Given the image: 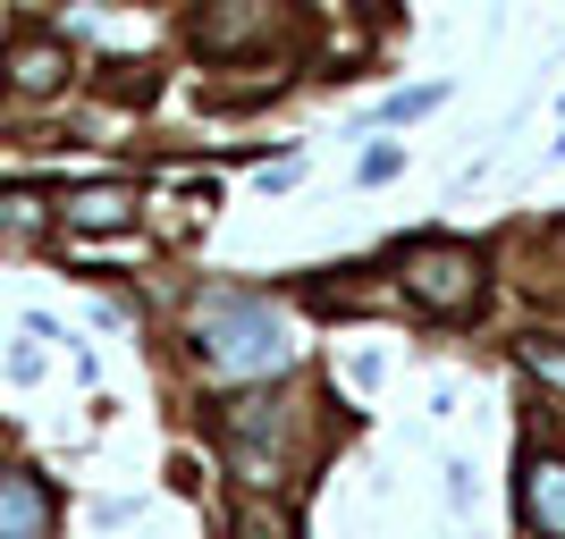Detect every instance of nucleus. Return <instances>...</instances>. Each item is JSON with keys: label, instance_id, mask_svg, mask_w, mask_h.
<instances>
[{"label": "nucleus", "instance_id": "3", "mask_svg": "<svg viewBox=\"0 0 565 539\" xmlns=\"http://www.w3.org/2000/svg\"><path fill=\"white\" fill-rule=\"evenodd\" d=\"M0 539H51V497L18 464H0Z\"/></svg>", "mask_w": 565, "mask_h": 539}, {"label": "nucleus", "instance_id": "4", "mask_svg": "<svg viewBox=\"0 0 565 539\" xmlns=\"http://www.w3.org/2000/svg\"><path fill=\"white\" fill-rule=\"evenodd\" d=\"M523 515H532V531L565 539V464L557 455H532V464H523Z\"/></svg>", "mask_w": 565, "mask_h": 539}, {"label": "nucleus", "instance_id": "6", "mask_svg": "<svg viewBox=\"0 0 565 539\" xmlns=\"http://www.w3.org/2000/svg\"><path fill=\"white\" fill-rule=\"evenodd\" d=\"M18 85H25V94H51V85H60V51H51V43L18 51Z\"/></svg>", "mask_w": 565, "mask_h": 539}, {"label": "nucleus", "instance_id": "2", "mask_svg": "<svg viewBox=\"0 0 565 539\" xmlns=\"http://www.w3.org/2000/svg\"><path fill=\"white\" fill-rule=\"evenodd\" d=\"M472 279H481V261H472L465 245H423V254L405 261V287H414L423 304H465Z\"/></svg>", "mask_w": 565, "mask_h": 539}, {"label": "nucleus", "instance_id": "5", "mask_svg": "<svg viewBox=\"0 0 565 539\" xmlns=\"http://www.w3.org/2000/svg\"><path fill=\"white\" fill-rule=\"evenodd\" d=\"M127 212H136V194H127V186H85V194H68V219H76V228H118Z\"/></svg>", "mask_w": 565, "mask_h": 539}, {"label": "nucleus", "instance_id": "8", "mask_svg": "<svg viewBox=\"0 0 565 539\" xmlns=\"http://www.w3.org/2000/svg\"><path fill=\"white\" fill-rule=\"evenodd\" d=\"M532 371H548V379H565V354H557V346H532Z\"/></svg>", "mask_w": 565, "mask_h": 539}, {"label": "nucleus", "instance_id": "1", "mask_svg": "<svg viewBox=\"0 0 565 539\" xmlns=\"http://www.w3.org/2000/svg\"><path fill=\"white\" fill-rule=\"evenodd\" d=\"M194 346L212 371H279L287 363V328L270 304L254 295H212V304L194 312Z\"/></svg>", "mask_w": 565, "mask_h": 539}, {"label": "nucleus", "instance_id": "7", "mask_svg": "<svg viewBox=\"0 0 565 539\" xmlns=\"http://www.w3.org/2000/svg\"><path fill=\"white\" fill-rule=\"evenodd\" d=\"M439 94H448V85H423V94H397V101H388V118H423V110H439Z\"/></svg>", "mask_w": 565, "mask_h": 539}]
</instances>
